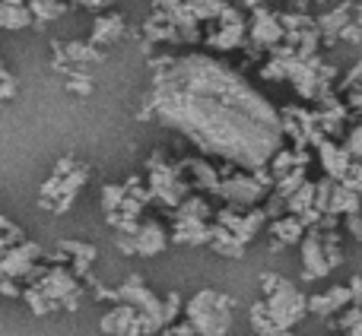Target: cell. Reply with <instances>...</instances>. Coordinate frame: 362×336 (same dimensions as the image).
I'll use <instances>...</instances> for the list:
<instances>
[{
	"label": "cell",
	"mask_w": 362,
	"mask_h": 336,
	"mask_svg": "<svg viewBox=\"0 0 362 336\" xmlns=\"http://www.w3.org/2000/svg\"><path fill=\"white\" fill-rule=\"evenodd\" d=\"M146 112L200 152L261 172L283 150L286 127L270 99L210 54L156 57Z\"/></svg>",
	"instance_id": "6da1fadb"
},
{
	"label": "cell",
	"mask_w": 362,
	"mask_h": 336,
	"mask_svg": "<svg viewBox=\"0 0 362 336\" xmlns=\"http://www.w3.org/2000/svg\"><path fill=\"white\" fill-rule=\"evenodd\" d=\"M232 308H235V301L229 295L200 289L185 305V314L197 336H226L232 330Z\"/></svg>",
	"instance_id": "7a4b0ae2"
},
{
	"label": "cell",
	"mask_w": 362,
	"mask_h": 336,
	"mask_svg": "<svg viewBox=\"0 0 362 336\" xmlns=\"http://www.w3.org/2000/svg\"><path fill=\"white\" fill-rule=\"evenodd\" d=\"M274 184V174L270 168L261 172H248V174H229V178L219 181V197L226 200L235 210H255L264 197H267V187Z\"/></svg>",
	"instance_id": "3957f363"
},
{
	"label": "cell",
	"mask_w": 362,
	"mask_h": 336,
	"mask_svg": "<svg viewBox=\"0 0 362 336\" xmlns=\"http://www.w3.org/2000/svg\"><path fill=\"white\" fill-rule=\"evenodd\" d=\"M264 305H267L270 320H274V327L280 333L293 330V327L308 314V299L289 280H283L280 286H276V292H270L267 299H264Z\"/></svg>",
	"instance_id": "277c9868"
},
{
	"label": "cell",
	"mask_w": 362,
	"mask_h": 336,
	"mask_svg": "<svg viewBox=\"0 0 362 336\" xmlns=\"http://www.w3.org/2000/svg\"><path fill=\"white\" fill-rule=\"evenodd\" d=\"M150 193H153V200L178 210L187 200V181L181 178V168L165 165L163 156H153L150 159Z\"/></svg>",
	"instance_id": "5b68a950"
},
{
	"label": "cell",
	"mask_w": 362,
	"mask_h": 336,
	"mask_svg": "<svg viewBox=\"0 0 362 336\" xmlns=\"http://www.w3.org/2000/svg\"><path fill=\"white\" fill-rule=\"evenodd\" d=\"M32 286H38L51 301H57V305L67 308V311H76V308H80V282H76V276L67 273L64 267L42 270V276H38Z\"/></svg>",
	"instance_id": "8992f818"
},
{
	"label": "cell",
	"mask_w": 362,
	"mask_h": 336,
	"mask_svg": "<svg viewBox=\"0 0 362 336\" xmlns=\"http://www.w3.org/2000/svg\"><path fill=\"white\" fill-rule=\"evenodd\" d=\"M38 257H42V248L32 241L13 244L0 254V280H32L38 267Z\"/></svg>",
	"instance_id": "52a82bcc"
},
{
	"label": "cell",
	"mask_w": 362,
	"mask_h": 336,
	"mask_svg": "<svg viewBox=\"0 0 362 336\" xmlns=\"http://www.w3.org/2000/svg\"><path fill=\"white\" fill-rule=\"evenodd\" d=\"M331 260H327L325 251V238H321L318 229H308L305 238H302V276L305 280H325L331 273Z\"/></svg>",
	"instance_id": "ba28073f"
},
{
	"label": "cell",
	"mask_w": 362,
	"mask_h": 336,
	"mask_svg": "<svg viewBox=\"0 0 362 336\" xmlns=\"http://www.w3.org/2000/svg\"><path fill=\"white\" fill-rule=\"evenodd\" d=\"M248 32H251V42H255L257 48H270V51H274L276 44L286 38V29H283L280 16H276V13H270L267 6H257V10L251 13Z\"/></svg>",
	"instance_id": "9c48e42d"
},
{
	"label": "cell",
	"mask_w": 362,
	"mask_h": 336,
	"mask_svg": "<svg viewBox=\"0 0 362 336\" xmlns=\"http://www.w3.org/2000/svg\"><path fill=\"white\" fill-rule=\"evenodd\" d=\"M315 152H318V162H321V168H325V174L331 181H337L340 184V181L350 174L353 159L340 143H334V140H327V137H318L315 140Z\"/></svg>",
	"instance_id": "30bf717a"
},
{
	"label": "cell",
	"mask_w": 362,
	"mask_h": 336,
	"mask_svg": "<svg viewBox=\"0 0 362 336\" xmlns=\"http://www.w3.org/2000/svg\"><path fill=\"white\" fill-rule=\"evenodd\" d=\"M102 333L108 336H144L140 333V324H137V308L131 305H115L105 318L99 320Z\"/></svg>",
	"instance_id": "8fae6325"
},
{
	"label": "cell",
	"mask_w": 362,
	"mask_h": 336,
	"mask_svg": "<svg viewBox=\"0 0 362 336\" xmlns=\"http://www.w3.org/2000/svg\"><path fill=\"white\" fill-rule=\"evenodd\" d=\"M353 305L350 286H331L325 295H312L308 299V311L318 314V318H331V314H340Z\"/></svg>",
	"instance_id": "7c38bea8"
},
{
	"label": "cell",
	"mask_w": 362,
	"mask_h": 336,
	"mask_svg": "<svg viewBox=\"0 0 362 336\" xmlns=\"http://www.w3.org/2000/svg\"><path fill=\"white\" fill-rule=\"evenodd\" d=\"M134 241H137V254L140 257H156L169 248V235L159 222H140V229L134 232Z\"/></svg>",
	"instance_id": "4fadbf2b"
},
{
	"label": "cell",
	"mask_w": 362,
	"mask_h": 336,
	"mask_svg": "<svg viewBox=\"0 0 362 336\" xmlns=\"http://www.w3.org/2000/svg\"><path fill=\"white\" fill-rule=\"evenodd\" d=\"M121 38H124V16H121V13H102L93 23L89 42L99 44V48H108V44L121 42Z\"/></svg>",
	"instance_id": "5bb4252c"
},
{
	"label": "cell",
	"mask_w": 362,
	"mask_h": 336,
	"mask_svg": "<svg viewBox=\"0 0 362 336\" xmlns=\"http://www.w3.org/2000/svg\"><path fill=\"white\" fill-rule=\"evenodd\" d=\"M325 212H331V216H350V212H362V193L350 191L346 184H337V181H334Z\"/></svg>",
	"instance_id": "9a60e30c"
},
{
	"label": "cell",
	"mask_w": 362,
	"mask_h": 336,
	"mask_svg": "<svg viewBox=\"0 0 362 336\" xmlns=\"http://www.w3.org/2000/svg\"><path fill=\"white\" fill-rule=\"evenodd\" d=\"M305 225H302L299 216H280L270 222V235H274V248H283V244H299L305 238Z\"/></svg>",
	"instance_id": "2e32d148"
},
{
	"label": "cell",
	"mask_w": 362,
	"mask_h": 336,
	"mask_svg": "<svg viewBox=\"0 0 362 336\" xmlns=\"http://www.w3.org/2000/svg\"><path fill=\"white\" fill-rule=\"evenodd\" d=\"M178 244H210L213 225H206L204 219H175V232H172Z\"/></svg>",
	"instance_id": "e0dca14e"
},
{
	"label": "cell",
	"mask_w": 362,
	"mask_h": 336,
	"mask_svg": "<svg viewBox=\"0 0 362 336\" xmlns=\"http://www.w3.org/2000/svg\"><path fill=\"white\" fill-rule=\"evenodd\" d=\"M181 172L191 174V181L197 187H204V191H213V193L219 191V172L213 165H206L204 159H187V162L181 165Z\"/></svg>",
	"instance_id": "ac0fdd59"
},
{
	"label": "cell",
	"mask_w": 362,
	"mask_h": 336,
	"mask_svg": "<svg viewBox=\"0 0 362 336\" xmlns=\"http://www.w3.org/2000/svg\"><path fill=\"white\" fill-rule=\"evenodd\" d=\"M35 25L29 4H0V29H25Z\"/></svg>",
	"instance_id": "d6986e66"
},
{
	"label": "cell",
	"mask_w": 362,
	"mask_h": 336,
	"mask_svg": "<svg viewBox=\"0 0 362 336\" xmlns=\"http://www.w3.org/2000/svg\"><path fill=\"white\" fill-rule=\"evenodd\" d=\"M210 248L216 251V254H223V257H242L245 254V244L238 241V238L232 235L229 229H223V225H213Z\"/></svg>",
	"instance_id": "ffe728a7"
},
{
	"label": "cell",
	"mask_w": 362,
	"mask_h": 336,
	"mask_svg": "<svg viewBox=\"0 0 362 336\" xmlns=\"http://www.w3.org/2000/svg\"><path fill=\"white\" fill-rule=\"evenodd\" d=\"M64 57L74 61V64H95V61L105 57V51H102L99 44H93V42H67L64 44Z\"/></svg>",
	"instance_id": "44dd1931"
},
{
	"label": "cell",
	"mask_w": 362,
	"mask_h": 336,
	"mask_svg": "<svg viewBox=\"0 0 362 336\" xmlns=\"http://www.w3.org/2000/svg\"><path fill=\"white\" fill-rule=\"evenodd\" d=\"M308 210H318V206H315V184H312V181H305V184H302L299 191L286 200V212H289V216H305Z\"/></svg>",
	"instance_id": "7402d4cb"
},
{
	"label": "cell",
	"mask_w": 362,
	"mask_h": 336,
	"mask_svg": "<svg viewBox=\"0 0 362 336\" xmlns=\"http://www.w3.org/2000/svg\"><path fill=\"white\" fill-rule=\"evenodd\" d=\"M23 301L32 308V314H38V318H42V314H51V311H57V308H61L57 301H51L38 286H25V289H23Z\"/></svg>",
	"instance_id": "603a6c76"
},
{
	"label": "cell",
	"mask_w": 362,
	"mask_h": 336,
	"mask_svg": "<svg viewBox=\"0 0 362 336\" xmlns=\"http://www.w3.org/2000/svg\"><path fill=\"white\" fill-rule=\"evenodd\" d=\"M175 219H210V206H206L204 197H187L185 203L175 210Z\"/></svg>",
	"instance_id": "cb8c5ba5"
},
{
	"label": "cell",
	"mask_w": 362,
	"mask_h": 336,
	"mask_svg": "<svg viewBox=\"0 0 362 336\" xmlns=\"http://www.w3.org/2000/svg\"><path fill=\"white\" fill-rule=\"evenodd\" d=\"M124 197H127L124 184H108V187H102V210H105V216H108V212H118L121 206H124Z\"/></svg>",
	"instance_id": "d4e9b609"
},
{
	"label": "cell",
	"mask_w": 362,
	"mask_h": 336,
	"mask_svg": "<svg viewBox=\"0 0 362 336\" xmlns=\"http://www.w3.org/2000/svg\"><path fill=\"white\" fill-rule=\"evenodd\" d=\"M344 150L350 152V159H353V162H359V165H362V121H359V124L350 131V137H346Z\"/></svg>",
	"instance_id": "484cf974"
},
{
	"label": "cell",
	"mask_w": 362,
	"mask_h": 336,
	"mask_svg": "<svg viewBox=\"0 0 362 336\" xmlns=\"http://www.w3.org/2000/svg\"><path fill=\"white\" fill-rule=\"evenodd\" d=\"M181 308H185V301H181V295H178V292H169V295H165V301H163L165 327H172V324H175V318L181 314Z\"/></svg>",
	"instance_id": "4316f807"
},
{
	"label": "cell",
	"mask_w": 362,
	"mask_h": 336,
	"mask_svg": "<svg viewBox=\"0 0 362 336\" xmlns=\"http://www.w3.org/2000/svg\"><path fill=\"white\" fill-rule=\"evenodd\" d=\"M67 89L70 92H76V95H89L93 92V80H89L86 73H80V70H70V80H67Z\"/></svg>",
	"instance_id": "83f0119b"
},
{
	"label": "cell",
	"mask_w": 362,
	"mask_h": 336,
	"mask_svg": "<svg viewBox=\"0 0 362 336\" xmlns=\"http://www.w3.org/2000/svg\"><path fill=\"white\" fill-rule=\"evenodd\" d=\"M359 324H362V308L350 305V311H346L344 318H340V330H346V333H350L353 327H359Z\"/></svg>",
	"instance_id": "f1b7e54d"
},
{
	"label": "cell",
	"mask_w": 362,
	"mask_h": 336,
	"mask_svg": "<svg viewBox=\"0 0 362 336\" xmlns=\"http://www.w3.org/2000/svg\"><path fill=\"white\" fill-rule=\"evenodd\" d=\"M13 92H16V80H13V76L6 73V67L0 64V99H13Z\"/></svg>",
	"instance_id": "f546056e"
},
{
	"label": "cell",
	"mask_w": 362,
	"mask_h": 336,
	"mask_svg": "<svg viewBox=\"0 0 362 336\" xmlns=\"http://www.w3.org/2000/svg\"><path fill=\"white\" fill-rule=\"evenodd\" d=\"M0 295H6V299H23V289L16 286V280H0Z\"/></svg>",
	"instance_id": "4dcf8cb0"
},
{
	"label": "cell",
	"mask_w": 362,
	"mask_h": 336,
	"mask_svg": "<svg viewBox=\"0 0 362 336\" xmlns=\"http://www.w3.org/2000/svg\"><path fill=\"white\" fill-rule=\"evenodd\" d=\"M346 229H350L353 238L362 241V212H350V216H346Z\"/></svg>",
	"instance_id": "1f68e13d"
},
{
	"label": "cell",
	"mask_w": 362,
	"mask_h": 336,
	"mask_svg": "<svg viewBox=\"0 0 362 336\" xmlns=\"http://www.w3.org/2000/svg\"><path fill=\"white\" fill-rule=\"evenodd\" d=\"M283 282V276H276V273H264L261 276V289H264V295H270V292H276V286Z\"/></svg>",
	"instance_id": "d6a6232c"
},
{
	"label": "cell",
	"mask_w": 362,
	"mask_h": 336,
	"mask_svg": "<svg viewBox=\"0 0 362 336\" xmlns=\"http://www.w3.org/2000/svg\"><path fill=\"white\" fill-rule=\"evenodd\" d=\"M118 251H124V254H137V241H134V235H118Z\"/></svg>",
	"instance_id": "836d02e7"
},
{
	"label": "cell",
	"mask_w": 362,
	"mask_h": 336,
	"mask_svg": "<svg viewBox=\"0 0 362 336\" xmlns=\"http://www.w3.org/2000/svg\"><path fill=\"white\" fill-rule=\"evenodd\" d=\"M350 295H353V305L362 308V276H353L350 280Z\"/></svg>",
	"instance_id": "e575fe53"
},
{
	"label": "cell",
	"mask_w": 362,
	"mask_h": 336,
	"mask_svg": "<svg viewBox=\"0 0 362 336\" xmlns=\"http://www.w3.org/2000/svg\"><path fill=\"white\" fill-rule=\"evenodd\" d=\"M359 76H362V61H359L356 67L350 70V73H346V80H344V86H340V89H353V86H356V83H359Z\"/></svg>",
	"instance_id": "d590c367"
},
{
	"label": "cell",
	"mask_w": 362,
	"mask_h": 336,
	"mask_svg": "<svg viewBox=\"0 0 362 336\" xmlns=\"http://www.w3.org/2000/svg\"><path fill=\"white\" fill-rule=\"evenodd\" d=\"M83 6H89V10H108V6L115 4V0H80Z\"/></svg>",
	"instance_id": "8d00e7d4"
},
{
	"label": "cell",
	"mask_w": 362,
	"mask_h": 336,
	"mask_svg": "<svg viewBox=\"0 0 362 336\" xmlns=\"http://www.w3.org/2000/svg\"><path fill=\"white\" fill-rule=\"evenodd\" d=\"M238 4H242V6H245V10H251V13H255V10H257V6H264V4H261V0H238Z\"/></svg>",
	"instance_id": "74e56055"
},
{
	"label": "cell",
	"mask_w": 362,
	"mask_h": 336,
	"mask_svg": "<svg viewBox=\"0 0 362 336\" xmlns=\"http://www.w3.org/2000/svg\"><path fill=\"white\" fill-rule=\"evenodd\" d=\"M274 336H296V333H289V330H283V333H274Z\"/></svg>",
	"instance_id": "f35d334b"
}]
</instances>
